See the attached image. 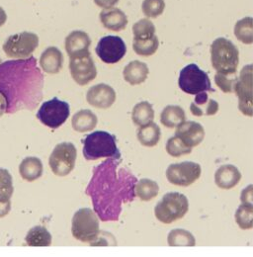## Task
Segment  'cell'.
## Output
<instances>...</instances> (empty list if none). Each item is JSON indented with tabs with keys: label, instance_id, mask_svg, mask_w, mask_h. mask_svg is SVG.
Listing matches in <instances>:
<instances>
[{
	"label": "cell",
	"instance_id": "6da1fadb",
	"mask_svg": "<svg viewBox=\"0 0 253 257\" xmlns=\"http://www.w3.org/2000/svg\"><path fill=\"white\" fill-rule=\"evenodd\" d=\"M43 88L44 76L34 57L0 64V93L7 101L6 113L36 108Z\"/></svg>",
	"mask_w": 253,
	"mask_h": 257
},
{
	"label": "cell",
	"instance_id": "7a4b0ae2",
	"mask_svg": "<svg viewBox=\"0 0 253 257\" xmlns=\"http://www.w3.org/2000/svg\"><path fill=\"white\" fill-rule=\"evenodd\" d=\"M83 144V156L86 161H97L102 158L114 160L121 159V153L117 147L116 137L108 132L97 131L87 135Z\"/></svg>",
	"mask_w": 253,
	"mask_h": 257
},
{
	"label": "cell",
	"instance_id": "3957f363",
	"mask_svg": "<svg viewBox=\"0 0 253 257\" xmlns=\"http://www.w3.org/2000/svg\"><path fill=\"white\" fill-rule=\"evenodd\" d=\"M211 61L217 72L234 74L239 64V52L231 41L218 38L211 45Z\"/></svg>",
	"mask_w": 253,
	"mask_h": 257
},
{
	"label": "cell",
	"instance_id": "277c9868",
	"mask_svg": "<svg viewBox=\"0 0 253 257\" xmlns=\"http://www.w3.org/2000/svg\"><path fill=\"white\" fill-rule=\"evenodd\" d=\"M189 210V201L181 193H166L155 208V215L159 222L169 225L182 219Z\"/></svg>",
	"mask_w": 253,
	"mask_h": 257
},
{
	"label": "cell",
	"instance_id": "5b68a950",
	"mask_svg": "<svg viewBox=\"0 0 253 257\" xmlns=\"http://www.w3.org/2000/svg\"><path fill=\"white\" fill-rule=\"evenodd\" d=\"M99 228V220L94 211L89 208L78 210L72 218V235L81 242H88L96 245L100 232Z\"/></svg>",
	"mask_w": 253,
	"mask_h": 257
},
{
	"label": "cell",
	"instance_id": "8992f818",
	"mask_svg": "<svg viewBox=\"0 0 253 257\" xmlns=\"http://www.w3.org/2000/svg\"><path fill=\"white\" fill-rule=\"evenodd\" d=\"M39 46V37L31 32H22L11 35L3 44V51L8 58L24 60L32 57Z\"/></svg>",
	"mask_w": 253,
	"mask_h": 257
},
{
	"label": "cell",
	"instance_id": "52a82bcc",
	"mask_svg": "<svg viewBox=\"0 0 253 257\" xmlns=\"http://www.w3.org/2000/svg\"><path fill=\"white\" fill-rule=\"evenodd\" d=\"M179 87L187 94L197 95L203 91H213L209 75L197 64L186 65L179 74Z\"/></svg>",
	"mask_w": 253,
	"mask_h": 257
},
{
	"label": "cell",
	"instance_id": "ba28073f",
	"mask_svg": "<svg viewBox=\"0 0 253 257\" xmlns=\"http://www.w3.org/2000/svg\"><path fill=\"white\" fill-rule=\"evenodd\" d=\"M70 115V108L67 102L55 97L46 101L40 107L37 118L42 124L52 128H60L66 122Z\"/></svg>",
	"mask_w": 253,
	"mask_h": 257
},
{
	"label": "cell",
	"instance_id": "9c48e42d",
	"mask_svg": "<svg viewBox=\"0 0 253 257\" xmlns=\"http://www.w3.org/2000/svg\"><path fill=\"white\" fill-rule=\"evenodd\" d=\"M233 88L238 98V109L248 117L253 116V65L242 67L239 77L235 79Z\"/></svg>",
	"mask_w": 253,
	"mask_h": 257
},
{
	"label": "cell",
	"instance_id": "30bf717a",
	"mask_svg": "<svg viewBox=\"0 0 253 257\" xmlns=\"http://www.w3.org/2000/svg\"><path fill=\"white\" fill-rule=\"evenodd\" d=\"M77 157V151L73 144L62 143L56 146L54 149L49 164L52 171L57 176L68 175L75 166V161Z\"/></svg>",
	"mask_w": 253,
	"mask_h": 257
},
{
	"label": "cell",
	"instance_id": "8fae6325",
	"mask_svg": "<svg viewBox=\"0 0 253 257\" xmlns=\"http://www.w3.org/2000/svg\"><path fill=\"white\" fill-rule=\"evenodd\" d=\"M202 173L201 166L192 161L170 164L166 169L167 180L176 186H190L197 181Z\"/></svg>",
	"mask_w": 253,
	"mask_h": 257
},
{
	"label": "cell",
	"instance_id": "7c38bea8",
	"mask_svg": "<svg viewBox=\"0 0 253 257\" xmlns=\"http://www.w3.org/2000/svg\"><path fill=\"white\" fill-rule=\"evenodd\" d=\"M95 51L103 63L117 64L125 57L126 46L121 37L106 36L100 39Z\"/></svg>",
	"mask_w": 253,
	"mask_h": 257
},
{
	"label": "cell",
	"instance_id": "4fadbf2b",
	"mask_svg": "<svg viewBox=\"0 0 253 257\" xmlns=\"http://www.w3.org/2000/svg\"><path fill=\"white\" fill-rule=\"evenodd\" d=\"M69 70L78 85H86L97 76V69L90 53L70 58Z\"/></svg>",
	"mask_w": 253,
	"mask_h": 257
},
{
	"label": "cell",
	"instance_id": "5bb4252c",
	"mask_svg": "<svg viewBox=\"0 0 253 257\" xmlns=\"http://www.w3.org/2000/svg\"><path fill=\"white\" fill-rule=\"evenodd\" d=\"M86 100L88 104L99 109H107L111 107L116 101L115 90L107 84L100 83L89 88Z\"/></svg>",
	"mask_w": 253,
	"mask_h": 257
},
{
	"label": "cell",
	"instance_id": "9a60e30c",
	"mask_svg": "<svg viewBox=\"0 0 253 257\" xmlns=\"http://www.w3.org/2000/svg\"><path fill=\"white\" fill-rule=\"evenodd\" d=\"M91 40L87 33L83 31H72L65 38V51L70 58L89 53Z\"/></svg>",
	"mask_w": 253,
	"mask_h": 257
},
{
	"label": "cell",
	"instance_id": "2e32d148",
	"mask_svg": "<svg viewBox=\"0 0 253 257\" xmlns=\"http://www.w3.org/2000/svg\"><path fill=\"white\" fill-rule=\"evenodd\" d=\"M175 136L180 138L185 145L190 148L197 147L205 139V130L203 126L197 122L188 121L184 122L177 127Z\"/></svg>",
	"mask_w": 253,
	"mask_h": 257
},
{
	"label": "cell",
	"instance_id": "e0dca14e",
	"mask_svg": "<svg viewBox=\"0 0 253 257\" xmlns=\"http://www.w3.org/2000/svg\"><path fill=\"white\" fill-rule=\"evenodd\" d=\"M99 17L104 28L110 31L120 32L126 29L128 25V18L126 14L121 9L116 7L103 9Z\"/></svg>",
	"mask_w": 253,
	"mask_h": 257
},
{
	"label": "cell",
	"instance_id": "ac0fdd59",
	"mask_svg": "<svg viewBox=\"0 0 253 257\" xmlns=\"http://www.w3.org/2000/svg\"><path fill=\"white\" fill-rule=\"evenodd\" d=\"M13 192L14 187L11 174L7 169L0 168V218L9 214Z\"/></svg>",
	"mask_w": 253,
	"mask_h": 257
},
{
	"label": "cell",
	"instance_id": "d6986e66",
	"mask_svg": "<svg viewBox=\"0 0 253 257\" xmlns=\"http://www.w3.org/2000/svg\"><path fill=\"white\" fill-rule=\"evenodd\" d=\"M241 179V173L231 164H225L221 166L215 174V182L221 189H231L235 187Z\"/></svg>",
	"mask_w": 253,
	"mask_h": 257
},
{
	"label": "cell",
	"instance_id": "ffe728a7",
	"mask_svg": "<svg viewBox=\"0 0 253 257\" xmlns=\"http://www.w3.org/2000/svg\"><path fill=\"white\" fill-rule=\"evenodd\" d=\"M63 64V53L57 47L47 48L40 58V65L44 72L50 74L59 73Z\"/></svg>",
	"mask_w": 253,
	"mask_h": 257
},
{
	"label": "cell",
	"instance_id": "44dd1931",
	"mask_svg": "<svg viewBox=\"0 0 253 257\" xmlns=\"http://www.w3.org/2000/svg\"><path fill=\"white\" fill-rule=\"evenodd\" d=\"M149 73L150 69L147 64L140 61H133L125 66L123 76L131 85H138L147 80Z\"/></svg>",
	"mask_w": 253,
	"mask_h": 257
},
{
	"label": "cell",
	"instance_id": "7402d4cb",
	"mask_svg": "<svg viewBox=\"0 0 253 257\" xmlns=\"http://www.w3.org/2000/svg\"><path fill=\"white\" fill-rule=\"evenodd\" d=\"M186 121L184 110L177 105L166 106L160 115V122L166 128H177Z\"/></svg>",
	"mask_w": 253,
	"mask_h": 257
},
{
	"label": "cell",
	"instance_id": "603a6c76",
	"mask_svg": "<svg viewBox=\"0 0 253 257\" xmlns=\"http://www.w3.org/2000/svg\"><path fill=\"white\" fill-rule=\"evenodd\" d=\"M43 172L44 167L42 161L35 157L24 159L19 165V173L21 177L28 182H33L39 179L43 175Z\"/></svg>",
	"mask_w": 253,
	"mask_h": 257
},
{
	"label": "cell",
	"instance_id": "cb8c5ba5",
	"mask_svg": "<svg viewBox=\"0 0 253 257\" xmlns=\"http://www.w3.org/2000/svg\"><path fill=\"white\" fill-rule=\"evenodd\" d=\"M98 119L94 113L88 109L80 110L74 114L71 120L72 128L78 133L90 132L97 126Z\"/></svg>",
	"mask_w": 253,
	"mask_h": 257
},
{
	"label": "cell",
	"instance_id": "d4e9b609",
	"mask_svg": "<svg viewBox=\"0 0 253 257\" xmlns=\"http://www.w3.org/2000/svg\"><path fill=\"white\" fill-rule=\"evenodd\" d=\"M155 119V110L148 101L138 103L132 112V120L136 126H145L152 123Z\"/></svg>",
	"mask_w": 253,
	"mask_h": 257
},
{
	"label": "cell",
	"instance_id": "484cf974",
	"mask_svg": "<svg viewBox=\"0 0 253 257\" xmlns=\"http://www.w3.org/2000/svg\"><path fill=\"white\" fill-rule=\"evenodd\" d=\"M137 137L143 146L153 148L158 145L161 137V131L156 123L152 122L148 125L140 127Z\"/></svg>",
	"mask_w": 253,
	"mask_h": 257
},
{
	"label": "cell",
	"instance_id": "4316f807",
	"mask_svg": "<svg viewBox=\"0 0 253 257\" xmlns=\"http://www.w3.org/2000/svg\"><path fill=\"white\" fill-rule=\"evenodd\" d=\"M26 243L29 246H50L52 244V234L44 226H34L26 235Z\"/></svg>",
	"mask_w": 253,
	"mask_h": 257
},
{
	"label": "cell",
	"instance_id": "83f0119b",
	"mask_svg": "<svg viewBox=\"0 0 253 257\" xmlns=\"http://www.w3.org/2000/svg\"><path fill=\"white\" fill-rule=\"evenodd\" d=\"M159 186L158 183L151 179H141L135 185L136 195L145 202L151 201L158 196Z\"/></svg>",
	"mask_w": 253,
	"mask_h": 257
},
{
	"label": "cell",
	"instance_id": "f1b7e54d",
	"mask_svg": "<svg viewBox=\"0 0 253 257\" xmlns=\"http://www.w3.org/2000/svg\"><path fill=\"white\" fill-rule=\"evenodd\" d=\"M234 36L235 38L245 44L250 45L253 43V18L252 17H245L240 19L235 23L234 26Z\"/></svg>",
	"mask_w": 253,
	"mask_h": 257
},
{
	"label": "cell",
	"instance_id": "f546056e",
	"mask_svg": "<svg viewBox=\"0 0 253 257\" xmlns=\"http://www.w3.org/2000/svg\"><path fill=\"white\" fill-rule=\"evenodd\" d=\"M170 246H195L196 239L194 235L186 229L176 228L169 232L167 237Z\"/></svg>",
	"mask_w": 253,
	"mask_h": 257
},
{
	"label": "cell",
	"instance_id": "4dcf8cb0",
	"mask_svg": "<svg viewBox=\"0 0 253 257\" xmlns=\"http://www.w3.org/2000/svg\"><path fill=\"white\" fill-rule=\"evenodd\" d=\"M159 47V41L157 36L151 39L137 40L134 39L133 49L135 53L141 57H151L155 55Z\"/></svg>",
	"mask_w": 253,
	"mask_h": 257
},
{
	"label": "cell",
	"instance_id": "1f68e13d",
	"mask_svg": "<svg viewBox=\"0 0 253 257\" xmlns=\"http://www.w3.org/2000/svg\"><path fill=\"white\" fill-rule=\"evenodd\" d=\"M235 222L241 229H250L253 227L252 203H242L235 212Z\"/></svg>",
	"mask_w": 253,
	"mask_h": 257
},
{
	"label": "cell",
	"instance_id": "d6a6232c",
	"mask_svg": "<svg viewBox=\"0 0 253 257\" xmlns=\"http://www.w3.org/2000/svg\"><path fill=\"white\" fill-rule=\"evenodd\" d=\"M133 33L134 39H151L156 36V27L149 18H145L135 23V25L133 26Z\"/></svg>",
	"mask_w": 253,
	"mask_h": 257
},
{
	"label": "cell",
	"instance_id": "836d02e7",
	"mask_svg": "<svg viewBox=\"0 0 253 257\" xmlns=\"http://www.w3.org/2000/svg\"><path fill=\"white\" fill-rule=\"evenodd\" d=\"M165 149L167 154L173 158H179L181 156L191 154L192 152V148L185 145L184 142L177 136H174L167 141Z\"/></svg>",
	"mask_w": 253,
	"mask_h": 257
},
{
	"label": "cell",
	"instance_id": "e575fe53",
	"mask_svg": "<svg viewBox=\"0 0 253 257\" xmlns=\"http://www.w3.org/2000/svg\"><path fill=\"white\" fill-rule=\"evenodd\" d=\"M142 9L147 18H158L165 9L164 0H144Z\"/></svg>",
	"mask_w": 253,
	"mask_h": 257
},
{
	"label": "cell",
	"instance_id": "d590c367",
	"mask_svg": "<svg viewBox=\"0 0 253 257\" xmlns=\"http://www.w3.org/2000/svg\"><path fill=\"white\" fill-rule=\"evenodd\" d=\"M235 79H228L226 75L221 74V73H217L215 75V82L219 86V88L224 93H230L232 92V87Z\"/></svg>",
	"mask_w": 253,
	"mask_h": 257
},
{
	"label": "cell",
	"instance_id": "8d00e7d4",
	"mask_svg": "<svg viewBox=\"0 0 253 257\" xmlns=\"http://www.w3.org/2000/svg\"><path fill=\"white\" fill-rule=\"evenodd\" d=\"M219 111V103L216 100H212L210 99L207 103V107L205 109V115L207 116H213L215 114H217V112Z\"/></svg>",
	"mask_w": 253,
	"mask_h": 257
},
{
	"label": "cell",
	"instance_id": "74e56055",
	"mask_svg": "<svg viewBox=\"0 0 253 257\" xmlns=\"http://www.w3.org/2000/svg\"><path fill=\"white\" fill-rule=\"evenodd\" d=\"M253 200V185L249 184L240 195L241 203H252Z\"/></svg>",
	"mask_w": 253,
	"mask_h": 257
},
{
	"label": "cell",
	"instance_id": "f35d334b",
	"mask_svg": "<svg viewBox=\"0 0 253 257\" xmlns=\"http://www.w3.org/2000/svg\"><path fill=\"white\" fill-rule=\"evenodd\" d=\"M94 2L98 7L107 9L114 7L116 4H118L119 0H94Z\"/></svg>",
	"mask_w": 253,
	"mask_h": 257
},
{
	"label": "cell",
	"instance_id": "ab89813d",
	"mask_svg": "<svg viewBox=\"0 0 253 257\" xmlns=\"http://www.w3.org/2000/svg\"><path fill=\"white\" fill-rule=\"evenodd\" d=\"M209 101V98H208V94L206 91H203L201 93H198L196 97H195V103L198 105V106H202V105H206Z\"/></svg>",
	"mask_w": 253,
	"mask_h": 257
},
{
	"label": "cell",
	"instance_id": "60d3db41",
	"mask_svg": "<svg viewBox=\"0 0 253 257\" xmlns=\"http://www.w3.org/2000/svg\"><path fill=\"white\" fill-rule=\"evenodd\" d=\"M190 110H191V112H192V114H193L194 116L201 117V116L205 115V109L200 108L195 102H193V103L190 105Z\"/></svg>",
	"mask_w": 253,
	"mask_h": 257
},
{
	"label": "cell",
	"instance_id": "b9f144b4",
	"mask_svg": "<svg viewBox=\"0 0 253 257\" xmlns=\"http://www.w3.org/2000/svg\"><path fill=\"white\" fill-rule=\"evenodd\" d=\"M7 111V101L6 98L0 93V117Z\"/></svg>",
	"mask_w": 253,
	"mask_h": 257
},
{
	"label": "cell",
	"instance_id": "7bdbcfd3",
	"mask_svg": "<svg viewBox=\"0 0 253 257\" xmlns=\"http://www.w3.org/2000/svg\"><path fill=\"white\" fill-rule=\"evenodd\" d=\"M6 20H7L6 12L2 7H0V27H2L6 23Z\"/></svg>",
	"mask_w": 253,
	"mask_h": 257
},
{
	"label": "cell",
	"instance_id": "ee69618b",
	"mask_svg": "<svg viewBox=\"0 0 253 257\" xmlns=\"http://www.w3.org/2000/svg\"><path fill=\"white\" fill-rule=\"evenodd\" d=\"M1 63H2V62H1V58H0V64H1Z\"/></svg>",
	"mask_w": 253,
	"mask_h": 257
}]
</instances>
